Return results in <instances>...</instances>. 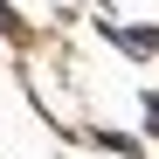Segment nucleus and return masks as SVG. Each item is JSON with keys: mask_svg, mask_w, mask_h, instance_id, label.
Instances as JSON below:
<instances>
[{"mask_svg": "<svg viewBox=\"0 0 159 159\" xmlns=\"http://www.w3.org/2000/svg\"><path fill=\"white\" fill-rule=\"evenodd\" d=\"M145 118H152V139H159V97H152V104H145Z\"/></svg>", "mask_w": 159, "mask_h": 159, "instance_id": "1", "label": "nucleus"}]
</instances>
